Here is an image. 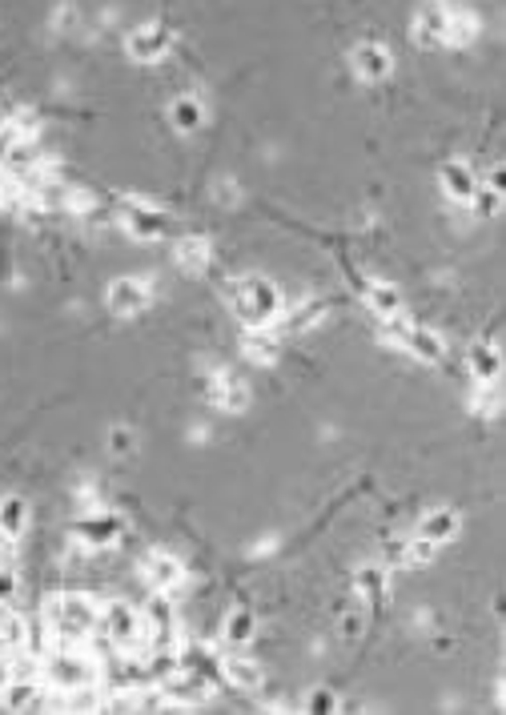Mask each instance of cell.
I'll list each match as a JSON object with an SVG mask.
<instances>
[{"label": "cell", "mask_w": 506, "mask_h": 715, "mask_svg": "<svg viewBox=\"0 0 506 715\" xmlns=\"http://www.w3.org/2000/svg\"><path fill=\"white\" fill-rule=\"evenodd\" d=\"M0 165H4L8 173H29V169L37 165V145H29V141H16L12 149H8V157L0 161Z\"/></svg>", "instance_id": "21"}, {"label": "cell", "mask_w": 506, "mask_h": 715, "mask_svg": "<svg viewBox=\"0 0 506 715\" xmlns=\"http://www.w3.org/2000/svg\"><path fill=\"white\" fill-rule=\"evenodd\" d=\"M438 177H442V189H446V197H454V201H470L474 189H478L474 173L462 165V161H446Z\"/></svg>", "instance_id": "12"}, {"label": "cell", "mask_w": 506, "mask_h": 715, "mask_svg": "<svg viewBox=\"0 0 506 715\" xmlns=\"http://www.w3.org/2000/svg\"><path fill=\"white\" fill-rule=\"evenodd\" d=\"M16 141H21V133H16V129H0V161L8 157V149H12Z\"/></svg>", "instance_id": "35"}, {"label": "cell", "mask_w": 506, "mask_h": 715, "mask_svg": "<svg viewBox=\"0 0 506 715\" xmlns=\"http://www.w3.org/2000/svg\"><path fill=\"white\" fill-rule=\"evenodd\" d=\"M0 699H4L8 711H24V707H40V703H45L37 679H8V687L0 691Z\"/></svg>", "instance_id": "15"}, {"label": "cell", "mask_w": 506, "mask_h": 715, "mask_svg": "<svg viewBox=\"0 0 506 715\" xmlns=\"http://www.w3.org/2000/svg\"><path fill=\"white\" fill-rule=\"evenodd\" d=\"M474 209H478L482 217H494L498 213V205H502V193L498 189H474Z\"/></svg>", "instance_id": "30"}, {"label": "cell", "mask_w": 506, "mask_h": 715, "mask_svg": "<svg viewBox=\"0 0 506 715\" xmlns=\"http://www.w3.org/2000/svg\"><path fill=\"white\" fill-rule=\"evenodd\" d=\"M326 313V305L321 302H305V305H297V310H289V321H286V329H310L313 321Z\"/></svg>", "instance_id": "25"}, {"label": "cell", "mask_w": 506, "mask_h": 715, "mask_svg": "<svg viewBox=\"0 0 506 715\" xmlns=\"http://www.w3.org/2000/svg\"><path fill=\"white\" fill-rule=\"evenodd\" d=\"M353 64H358V72L361 77H369V80H382V77H390V53H386L382 45H358L353 48Z\"/></svg>", "instance_id": "13"}, {"label": "cell", "mask_w": 506, "mask_h": 715, "mask_svg": "<svg viewBox=\"0 0 506 715\" xmlns=\"http://www.w3.org/2000/svg\"><path fill=\"white\" fill-rule=\"evenodd\" d=\"M466 366H470L474 382L494 386L498 378H502V353H498V345H490V342H474L470 353H466Z\"/></svg>", "instance_id": "8"}, {"label": "cell", "mask_w": 506, "mask_h": 715, "mask_svg": "<svg viewBox=\"0 0 506 715\" xmlns=\"http://www.w3.org/2000/svg\"><path fill=\"white\" fill-rule=\"evenodd\" d=\"M120 213H125L129 229H133L137 237H145V241L165 237V229H169V217L161 213V209H149L145 201H120Z\"/></svg>", "instance_id": "5"}, {"label": "cell", "mask_w": 506, "mask_h": 715, "mask_svg": "<svg viewBox=\"0 0 506 715\" xmlns=\"http://www.w3.org/2000/svg\"><path fill=\"white\" fill-rule=\"evenodd\" d=\"M145 578H149L157 591H169V586H177L185 578V567L173 559V554L157 551V554H149V562H145Z\"/></svg>", "instance_id": "11"}, {"label": "cell", "mask_w": 506, "mask_h": 715, "mask_svg": "<svg viewBox=\"0 0 506 715\" xmlns=\"http://www.w3.org/2000/svg\"><path fill=\"white\" fill-rule=\"evenodd\" d=\"M177 265L185 273H201L209 265V241L205 237H181L177 241Z\"/></svg>", "instance_id": "20"}, {"label": "cell", "mask_w": 506, "mask_h": 715, "mask_svg": "<svg viewBox=\"0 0 506 715\" xmlns=\"http://www.w3.org/2000/svg\"><path fill=\"white\" fill-rule=\"evenodd\" d=\"M213 398L221 402V406L229 410V414H241V410L249 406V390H245V386H241V382H229L221 394H213Z\"/></svg>", "instance_id": "27"}, {"label": "cell", "mask_w": 506, "mask_h": 715, "mask_svg": "<svg viewBox=\"0 0 506 715\" xmlns=\"http://www.w3.org/2000/svg\"><path fill=\"white\" fill-rule=\"evenodd\" d=\"M233 294V310H237V318L245 321L249 329H265L273 318L281 313V294L273 281L265 278H245L237 281V286L229 289Z\"/></svg>", "instance_id": "2"}, {"label": "cell", "mask_w": 506, "mask_h": 715, "mask_svg": "<svg viewBox=\"0 0 506 715\" xmlns=\"http://www.w3.org/2000/svg\"><path fill=\"white\" fill-rule=\"evenodd\" d=\"M77 535L85 546H112L120 535V519L117 514H93V519L77 522Z\"/></svg>", "instance_id": "9"}, {"label": "cell", "mask_w": 506, "mask_h": 715, "mask_svg": "<svg viewBox=\"0 0 506 715\" xmlns=\"http://www.w3.org/2000/svg\"><path fill=\"white\" fill-rule=\"evenodd\" d=\"M45 675L53 679L56 691H72V687H85V683H93L96 675V663L88 655H80L77 647H61L53 659L45 663Z\"/></svg>", "instance_id": "3"}, {"label": "cell", "mask_w": 506, "mask_h": 715, "mask_svg": "<svg viewBox=\"0 0 506 715\" xmlns=\"http://www.w3.org/2000/svg\"><path fill=\"white\" fill-rule=\"evenodd\" d=\"M358 591L366 594L369 603H382V599H386V570H382V567L358 570Z\"/></svg>", "instance_id": "23"}, {"label": "cell", "mask_w": 506, "mask_h": 715, "mask_svg": "<svg viewBox=\"0 0 506 715\" xmlns=\"http://www.w3.org/2000/svg\"><path fill=\"white\" fill-rule=\"evenodd\" d=\"M109 450H112V454H129V450H133V430H125V426H112V430H109Z\"/></svg>", "instance_id": "31"}, {"label": "cell", "mask_w": 506, "mask_h": 715, "mask_svg": "<svg viewBox=\"0 0 506 715\" xmlns=\"http://www.w3.org/2000/svg\"><path fill=\"white\" fill-rule=\"evenodd\" d=\"M141 619L153 627V631H157V627H173V603H169L165 594H153V599L145 603Z\"/></svg>", "instance_id": "22"}, {"label": "cell", "mask_w": 506, "mask_h": 715, "mask_svg": "<svg viewBox=\"0 0 506 715\" xmlns=\"http://www.w3.org/2000/svg\"><path fill=\"white\" fill-rule=\"evenodd\" d=\"M165 48H169V32H165V29H157V24H153V29H141V32H133V37H129V53H133L137 61H157V56L165 53Z\"/></svg>", "instance_id": "14"}, {"label": "cell", "mask_w": 506, "mask_h": 715, "mask_svg": "<svg viewBox=\"0 0 506 715\" xmlns=\"http://www.w3.org/2000/svg\"><path fill=\"white\" fill-rule=\"evenodd\" d=\"M458 527H462V519H458V511H430L422 519V527H418V538H430L434 546H442V543H450V538L458 535Z\"/></svg>", "instance_id": "10"}, {"label": "cell", "mask_w": 506, "mask_h": 715, "mask_svg": "<svg viewBox=\"0 0 506 715\" xmlns=\"http://www.w3.org/2000/svg\"><path fill=\"white\" fill-rule=\"evenodd\" d=\"M382 562H386V567H402V562H406V543H402V538L386 543L382 546Z\"/></svg>", "instance_id": "32"}, {"label": "cell", "mask_w": 506, "mask_h": 715, "mask_svg": "<svg viewBox=\"0 0 506 715\" xmlns=\"http://www.w3.org/2000/svg\"><path fill=\"white\" fill-rule=\"evenodd\" d=\"M12 663V659H8ZM12 679H37V655H21L12 663Z\"/></svg>", "instance_id": "33"}, {"label": "cell", "mask_w": 506, "mask_h": 715, "mask_svg": "<svg viewBox=\"0 0 506 715\" xmlns=\"http://www.w3.org/2000/svg\"><path fill=\"white\" fill-rule=\"evenodd\" d=\"M305 711L313 715H329V711H342V703H337V695L329 687H313L310 695H305Z\"/></svg>", "instance_id": "24"}, {"label": "cell", "mask_w": 506, "mask_h": 715, "mask_svg": "<svg viewBox=\"0 0 506 715\" xmlns=\"http://www.w3.org/2000/svg\"><path fill=\"white\" fill-rule=\"evenodd\" d=\"M12 594H16V575H12V567H0V607H4Z\"/></svg>", "instance_id": "34"}, {"label": "cell", "mask_w": 506, "mask_h": 715, "mask_svg": "<svg viewBox=\"0 0 506 715\" xmlns=\"http://www.w3.org/2000/svg\"><path fill=\"white\" fill-rule=\"evenodd\" d=\"M141 631H145L141 611H133L129 603H109V607H104V635H109V643H117L120 651H133L137 643H141Z\"/></svg>", "instance_id": "4"}, {"label": "cell", "mask_w": 506, "mask_h": 715, "mask_svg": "<svg viewBox=\"0 0 506 715\" xmlns=\"http://www.w3.org/2000/svg\"><path fill=\"white\" fill-rule=\"evenodd\" d=\"M253 635H257L253 611H245V607L229 611V619H225V643H229V647H245V643H253Z\"/></svg>", "instance_id": "18"}, {"label": "cell", "mask_w": 506, "mask_h": 715, "mask_svg": "<svg viewBox=\"0 0 506 715\" xmlns=\"http://www.w3.org/2000/svg\"><path fill=\"white\" fill-rule=\"evenodd\" d=\"M201 117H205V112H201L197 101H177V104H173V125L185 129V133H189V129H197Z\"/></svg>", "instance_id": "26"}, {"label": "cell", "mask_w": 506, "mask_h": 715, "mask_svg": "<svg viewBox=\"0 0 506 715\" xmlns=\"http://www.w3.org/2000/svg\"><path fill=\"white\" fill-rule=\"evenodd\" d=\"M434 551H438V546H434L430 538H414V543H406V562L410 567H422V562L434 559Z\"/></svg>", "instance_id": "29"}, {"label": "cell", "mask_w": 506, "mask_h": 715, "mask_svg": "<svg viewBox=\"0 0 506 715\" xmlns=\"http://www.w3.org/2000/svg\"><path fill=\"white\" fill-rule=\"evenodd\" d=\"M361 631H366V607H353L342 615V639L345 643H358Z\"/></svg>", "instance_id": "28"}, {"label": "cell", "mask_w": 506, "mask_h": 715, "mask_svg": "<svg viewBox=\"0 0 506 715\" xmlns=\"http://www.w3.org/2000/svg\"><path fill=\"white\" fill-rule=\"evenodd\" d=\"M8 679H12V663H8V659L0 655V691L8 687Z\"/></svg>", "instance_id": "36"}, {"label": "cell", "mask_w": 506, "mask_h": 715, "mask_svg": "<svg viewBox=\"0 0 506 715\" xmlns=\"http://www.w3.org/2000/svg\"><path fill=\"white\" fill-rule=\"evenodd\" d=\"M96 619H101L96 615V603L88 599V594H77V591L48 599V611H45V623L53 627L56 647H77V643L96 627Z\"/></svg>", "instance_id": "1"}, {"label": "cell", "mask_w": 506, "mask_h": 715, "mask_svg": "<svg viewBox=\"0 0 506 715\" xmlns=\"http://www.w3.org/2000/svg\"><path fill=\"white\" fill-rule=\"evenodd\" d=\"M398 342L422 362H442L446 358V342H442V334L438 329H430V326H406V334H402Z\"/></svg>", "instance_id": "7"}, {"label": "cell", "mask_w": 506, "mask_h": 715, "mask_svg": "<svg viewBox=\"0 0 506 715\" xmlns=\"http://www.w3.org/2000/svg\"><path fill=\"white\" fill-rule=\"evenodd\" d=\"M24 522H29V503H24L21 495H8L4 503H0V530L16 543V538L24 535Z\"/></svg>", "instance_id": "19"}, {"label": "cell", "mask_w": 506, "mask_h": 715, "mask_svg": "<svg viewBox=\"0 0 506 715\" xmlns=\"http://www.w3.org/2000/svg\"><path fill=\"white\" fill-rule=\"evenodd\" d=\"M366 302H369V310H374L377 318H398L402 313V294L394 286H386V281H369Z\"/></svg>", "instance_id": "17"}, {"label": "cell", "mask_w": 506, "mask_h": 715, "mask_svg": "<svg viewBox=\"0 0 506 715\" xmlns=\"http://www.w3.org/2000/svg\"><path fill=\"white\" fill-rule=\"evenodd\" d=\"M4 543H12V538H8V535H4V530H0V546H4Z\"/></svg>", "instance_id": "37"}, {"label": "cell", "mask_w": 506, "mask_h": 715, "mask_svg": "<svg viewBox=\"0 0 506 715\" xmlns=\"http://www.w3.org/2000/svg\"><path fill=\"white\" fill-rule=\"evenodd\" d=\"M145 305H149V289H145V281L117 278L109 286V310L117 313V318H133V313H141Z\"/></svg>", "instance_id": "6"}, {"label": "cell", "mask_w": 506, "mask_h": 715, "mask_svg": "<svg viewBox=\"0 0 506 715\" xmlns=\"http://www.w3.org/2000/svg\"><path fill=\"white\" fill-rule=\"evenodd\" d=\"M221 675L233 683V687H245V691L261 687V667H257L253 659H237V655L221 659Z\"/></svg>", "instance_id": "16"}]
</instances>
